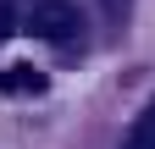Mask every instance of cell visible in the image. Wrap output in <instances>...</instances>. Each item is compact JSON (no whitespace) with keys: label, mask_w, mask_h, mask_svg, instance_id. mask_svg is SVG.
Returning <instances> with one entry per match:
<instances>
[{"label":"cell","mask_w":155,"mask_h":149,"mask_svg":"<svg viewBox=\"0 0 155 149\" xmlns=\"http://www.w3.org/2000/svg\"><path fill=\"white\" fill-rule=\"evenodd\" d=\"M78 28H83V11H78L72 0H39L33 17H28V33H39V39H50V44L78 39Z\"/></svg>","instance_id":"6da1fadb"},{"label":"cell","mask_w":155,"mask_h":149,"mask_svg":"<svg viewBox=\"0 0 155 149\" xmlns=\"http://www.w3.org/2000/svg\"><path fill=\"white\" fill-rule=\"evenodd\" d=\"M0 88H6V94H45V72L28 66V61H17V66L0 72Z\"/></svg>","instance_id":"7a4b0ae2"},{"label":"cell","mask_w":155,"mask_h":149,"mask_svg":"<svg viewBox=\"0 0 155 149\" xmlns=\"http://www.w3.org/2000/svg\"><path fill=\"white\" fill-rule=\"evenodd\" d=\"M122 149H155V105H144V116L133 122V133H127Z\"/></svg>","instance_id":"3957f363"},{"label":"cell","mask_w":155,"mask_h":149,"mask_svg":"<svg viewBox=\"0 0 155 149\" xmlns=\"http://www.w3.org/2000/svg\"><path fill=\"white\" fill-rule=\"evenodd\" d=\"M11 28H17V11L6 6V0H0V44H6V39H11Z\"/></svg>","instance_id":"277c9868"}]
</instances>
